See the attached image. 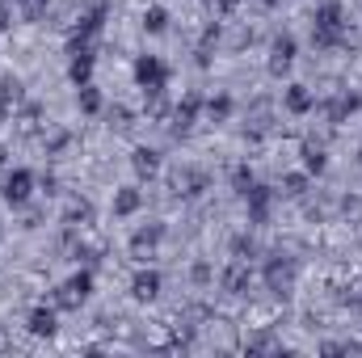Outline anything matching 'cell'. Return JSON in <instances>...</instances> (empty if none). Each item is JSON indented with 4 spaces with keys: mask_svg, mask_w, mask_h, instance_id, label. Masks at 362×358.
<instances>
[{
    "mask_svg": "<svg viewBox=\"0 0 362 358\" xmlns=\"http://www.w3.org/2000/svg\"><path fill=\"white\" fill-rule=\"evenodd\" d=\"M346 30H350V21H346V8L337 0L316 8V17H312V42L316 47H337L346 38Z\"/></svg>",
    "mask_w": 362,
    "mask_h": 358,
    "instance_id": "cell-1",
    "label": "cell"
},
{
    "mask_svg": "<svg viewBox=\"0 0 362 358\" xmlns=\"http://www.w3.org/2000/svg\"><path fill=\"white\" fill-rule=\"evenodd\" d=\"M135 81H139V89H165L169 85V64L160 59V55H139L135 59Z\"/></svg>",
    "mask_w": 362,
    "mask_h": 358,
    "instance_id": "cell-2",
    "label": "cell"
},
{
    "mask_svg": "<svg viewBox=\"0 0 362 358\" xmlns=\"http://www.w3.org/2000/svg\"><path fill=\"white\" fill-rule=\"evenodd\" d=\"M266 287L274 295H291L295 291V262L291 258H270L266 262Z\"/></svg>",
    "mask_w": 362,
    "mask_h": 358,
    "instance_id": "cell-3",
    "label": "cell"
},
{
    "mask_svg": "<svg viewBox=\"0 0 362 358\" xmlns=\"http://www.w3.org/2000/svg\"><path fill=\"white\" fill-rule=\"evenodd\" d=\"M219 287L228 291V295H249V287H253V270H249V262H232V266H223V274H219Z\"/></svg>",
    "mask_w": 362,
    "mask_h": 358,
    "instance_id": "cell-4",
    "label": "cell"
},
{
    "mask_svg": "<svg viewBox=\"0 0 362 358\" xmlns=\"http://www.w3.org/2000/svg\"><path fill=\"white\" fill-rule=\"evenodd\" d=\"M30 190H34V173H30V169H13V173L4 178V185H0V198L13 202V207H21V202L30 198Z\"/></svg>",
    "mask_w": 362,
    "mask_h": 358,
    "instance_id": "cell-5",
    "label": "cell"
},
{
    "mask_svg": "<svg viewBox=\"0 0 362 358\" xmlns=\"http://www.w3.org/2000/svg\"><path fill=\"white\" fill-rule=\"evenodd\" d=\"M198 110H202V97H198V93H185L177 105L169 110V122H173V131H177V135H185V131L198 122Z\"/></svg>",
    "mask_w": 362,
    "mask_h": 358,
    "instance_id": "cell-6",
    "label": "cell"
},
{
    "mask_svg": "<svg viewBox=\"0 0 362 358\" xmlns=\"http://www.w3.org/2000/svg\"><path fill=\"white\" fill-rule=\"evenodd\" d=\"M160 236H165V228H160V224H148V228H139V232L131 236V258H139V262L156 258V245H160Z\"/></svg>",
    "mask_w": 362,
    "mask_h": 358,
    "instance_id": "cell-7",
    "label": "cell"
},
{
    "mask_svg": "<svg viewBox=\"0 0 362 358\" xmlns=\"http://www.w3.org/2000/svg\"><path fill=\"white\" fill-rule=\"evenodd\" d=\"M295 64V38L291 34H278L270 47V76H286Z\"/></svg>",
    "mask_w": 362,
    "mask_h": 358,
    "instance_id": "cell-8",
    "label": "cell"
},
{
    "mask_svg": "<svg viewBox=\"0 0 362 358\" xmlns=\"http://www.w3.org/2000/svg\"><path fill=\"white\" fill-rule=\"evenodd\" d=\"M68 76H72V85H93V51H89V42H72Z\"/></svg>",
    "mask_w": 362,
    "mask_h": 358,
    "instance_id": "cell-9",
    "label": "cell"
},
{
    "mask_svg": "<svg viewBox=\"0 0 362 358\" xmlns=\"http://www.w3.org/2000/svg\"><path fill=\"white\" fill-rule=\"evenodd\" d=\"M245 198H249V224H266L270 219V207H274V190L270 185H253Z\"/></svg>",
    "mask_w": 362,
    "mask_h": 358,
    "instance_id": "cell-10",
    "label": "cell"
},
{
    "mask_svg": "<svg viewBox=\"0 0 362 358\" xmlns=\"http://www.w3.org/2000/svg\"><path fill=\"white\" fill-rule=\"evenodd\" d=\"M105 13H110V8H105V0H97L89 13H81V21H76V42H89L93 34L105 25Z\"/></svg>",
    "mask_w": 362,
    "mask_h": 358,
    "instance_id": "cell-11",
    "label": "cell"
},
{
    "mask_svg": "<svg viewBox=\"0 0 362 358\" xmlns=\"http://www.w3.org/2000/svg\"><path fill=\"white\" fill-rule=\"evenodd\" d=\"M131 295L144 299V304L156 299V295H160V274H156V270H139V274L131 278Z\"/></svg>",
    "mask_w": 362,
    "mask_h": 358,
    "instance_id": "cell-12",
    "label": "cell"
},
{
    "mask_svg": "<svg viewBox=\"0 0 362 358\" xmlns=\"http://www.w3.org/2000/svg\"><path fill=\"white\" fill-rule=\"evenodd\" d=\"M25 329L34 333V337H55V308H34L30 316H25Z\"/></svg>",
    "mask_w": 362,
    "mask_h": 358,
    "instance_id": "cell-13",
    "label": "cell"
},
{
    "mask_svg": "<svg viewBox=\"0 0 362 358\" xmlns=\"http://www.w3.org/2000/svg\"><path fill=\"white\" fill-rule=\"evenodd\" d=\"M131 169H135V178H156L160 173V152H152V148H135L131 152Z\"/></svg>",
    "mask_w": 362,
    "mask_h": 358,
    "instance_id": "cell-14",
    "label": "cell"
},
{
    "mask_svg": "<svg viewBox=\"0 0 362 358\" xmlns=\"http://www.w3.org/2000/svg\"><path fill=\"white\" fill-rule=\"evenodd\" d=\"M173 190H177L181 198H194V194L206 190V173H198V169H177V173H173Z\"/></svg>",
    "mask_w": 362,
    "mask_h": 358,
    "instance_id": "cell-15",
    "label": "cell"
},
{
    "mask_svg": "<svg viewBox=\"0 0 362 358\" xmlns=\"http://www.w3.org/2000/svg\"><path fill=\"white\" fill-rule=\"evenodd\" d=\"M64 224H68V228H81V232H85V228L93 224V207H89V198H72V202L64 207Z\"/></svg>",
    "mask_w": 362,
    "mask_h": 358,
    "instance_id": "cell-16",
    "label": "cell"
},
{
    "mask_svg": "<svg viewBox=\"0 0 362 358\" xmlns=\"http://www.w3.org/2000/svg\"><path fill=\"white\" fill-rule=\"evenodd\" d=\"M139 207H144V194H139L135 185H122V190H114V215H122V219H127V215H135Z\"/></svg>",
    "mask_w": 362,
    "mask_h": 358,
    "instance_id": "cell-17",
    "label": "cell"
},
{
    "mask_svg": "<svg viewBox=\"0 0 362 358\" xmlns=\"http://www.w3.org/2000/svg\"><path fill=\"white\" fill-rule=\"evenodd\" d=\"M85 299H89V295H85L81 287H72V282L55 287V308H64V312H76V308H81Z\"/></svg>",
    "mask_w": 362,
    "mask_h": 358,
    "instance_id": "cell-18",
    "label": "cell"
},
{
    "mask_svg": "<svg viewBox=\"0 0 362 358\" xmlns=\"http://www.w3.org/2000/svg\"><path fill=\"white\" fill-rule=\"evenodd\" d=\"M312 105H316V97L308 93V85H291V89H286V110H291V114H308Z\"/></svg>",
    "mask_w": 362,
    "mask_h": 358,
    "instance_id": "cell-19",
    "label": "cell"
},
{
    "mask_svg": "<svg viewBox=\"0 0 362 358\" xmlns=\"http://www.w3.org/2000/svg\"><path fill=\"white\" fill-rule=\"evenodd\" d=\"M358 105H362L358 93H341V97H337V101L329 105V118H333V122H346V118H350V114H354Z\"/></svg>",
    "mask_w": 362,
    "mask_h": 358,
    "instance_id": "cell-20",
    "label": "cell"
},
{
    "mask_svg": "<svg viewBox=\"0 0 362 358\" xmlns=\"http://www.w3.org/2000/svg\"><path fill=\"white\" fill-rule=\"evenodd\" d=\"M202 110H206V118H211V122H228V118H232V97H228V93H219V97L202 101Z\"/></svg>",
    "mask_w": 362,
    "mask_h": 358,
    "instance_id": "cell-21",
    "label": "cell"
},
{
    "mask_svg": "<svg viewBox=\"0 0 362 358\" xmlns=\"http://www.w3.org/2000/svg\"><path fill=\"white\" fill-rule=\"evenodd\" d=\"M144 30H148V34H165V30H169V8L152 4V8L144 13Z\"/></svg>",
    "mask_w": 362,
    "mask_h": 358,
    "instance_id": "cell-22",
    "label": "cell"
},
{
    "mask_svg": "<svg viewBox=\"0 0 362 358\" xmlns=\"http://www.w3.org/2000/svg\"><path fill=\"white\" fill-rule=\"evenodd\" d=\"M303 169H308V173H325V169H329V156H325V148H316V144H303Z\"/></svg>",
    "mask_w": 362,
    "mask_h": 358,
    "instance_id": "cell-23",
    "label": "cell"
},
{
    "mask_svg": "<svg viewBox=\"0 0 362 358\" xmlns=\"http://www.w3.org/2000/svg\"><path fill=\"white\" fill-rule=\"evenodd\" d=\"M17 4V13L25 17V21H38V17H47V8H51V0H13Z\"/></svg>",
    "mask_w": 362,
    "mask_h": 358,
    "instance_id": "cell-24",
    "label": "cell"
},
{
    "mask_svg": "<svg viewBox=\"0 0 362 358\" xmlns=\"http://www.w3.org/2000/svg\"><path fill=\"white\" fill-rule=\"evenodd\" d=\"M282 194L286 198H303L308 194V173H286L282 178Z\"/></svg>",
    "mask_w": 362,
    "mask_h": 358,
    "instance_id": "cell-25",
    "label": "cell"
},
{
    "mask_svg": "<svg viewBox=\"0 0 362 358\" xmlns=\"http://www.w3.org/2000/svg\"><path fill=\"white\" fill-rule=\"evenodd\" d=\"M232 185H236V194H249V190L257 185V181H253V169H249V165H236V169H232Z\"/></svg>",
    "mask_w": 362,
    "mask_h": 358,
    "instance_id": "cell-26",
    "label": "cell"
},
{
    "mask_svg": "<svg viewBox=\"0 0 362 358\" xmlns=\"http://www.w3.org/2000/svg\"><path fill=\"white\" fill-rule=\"evenodd\" d=\"M81 110L85 114H97L101 110V93L93 89V85H81Z\"/></svg>",
    "mask_w": 362,
    "mask_h": 358,
    "instance_id": "cell-27",
    "label": "cell"
},
{
    "mask_svg": "<svg viewBox=\"0 0 362 358\" xmlns=\"http://www.w3.org/2000/svg\"><path fill=\"white\" fill-rule=\"evenodd\" d=\"M249 350H257V354H270V350H282V346L274 342L270 333H257V337H249Z\"/></svg>",
    "mask_w": 362,
    "mask_h": 358,
    "instance_id": "cell-28",
    "label": "cell"
},
{
    "mask_svg": "<svg viewBox=\"0 0 362 358\" xmlns=\"http://www.w3.org/2000/svg\"><path fill=\"white\" fill-rule=\"evenodd\" d=\"M232 253H236V258H240V262H249V258H253V253H257V245H253V241H249V236H236V241H232Z\"/></svg>",
    "mask_w": 362,
    "mask_h": 358,
    "instance_id": "cell-29",
    "label": "cell"
},
{
    "mask_svg": "<svg viewBox=\"0 0 362 358\" xmlns=\"http://www.w3.org/2000/svg\"><path fill=\"white\" fill-rule=\"evenodd\" d=\"M0 97H8V101L17 105V101H21V85H17L13 76H4V81H0Z\"/></svg>",
    "mask_w": 362,
    "mask_h": 358,
    "instance_id": "cell-30",
    "label": "cell"
},
{
    "mask_svg": "<svg viewBox=\"0 0 362 358\" xmlns=\"http://www.w3.org/2000/svg\"><path fill=\"white\" fill-rule=\"evenodd\" d=\"M189 274H194V282H211V266H206V262H198Z\"/></svg>",
    "mask_w": 362,
    "mask_h": 358,
    "instance_id": "cell-31",
    "label": "cell"
},
{
    "mask_svg": "<svg viewBox=\"0 0 362 358\" xmlns=\"http://www.w3.org/2000/svg\"><path fill=\"white\" fill-rule=\"evenodd\" d=\"M8 118H13V101H8V97H0V127H4Z\"/></svg>",
    "mask_w": 362,
    "mask_h": 358,
    "instance_id": "cell-32",
    "label": "cell"
},
{
    "mask_svg": "<svg viewBox=\"0 0 362 358\" xmlns=\"http://www.w3.org/2000/svg\"><path fill=\"white\" fill-rule=\"evenodd\" d=\"M215 4H219V13H236V4H240V0H215Z\"/></svg>",
    "mask_w": 362,
    "mask_h": 358,
    "instance_id": "cell-33",
    "label": "cell"
},
{
    "mask_svg": "<svg viewBox=\"0 0 362 358\" xmlns=\"http://www.w3.org/2000/svg\"><path fill=\"white\" fill-rule=\"evenodd\" d=\"M4 30H8V8L0 4V34H4Z\"/></svg>",
    "mask_w": 362,
    "mask_h": 358,
    "instance_id": "cell-34",
    "label": "cell"
},
{
    "mask_svg": "<svg viewBox=\"0 0 362 358\" xmlns=\"http://www.w3.org/2000/svg\"><path fill=\"white\" fill-rule=\"evenodd\" d=\"M4 161H8V148H4V144H0V165H4Z\"/></svg>",
    "mask_w": 362,
    "mask_h": 358,
    "instance_id": "cell-35",
    "label": "cell"
},
{
    "mask_svg": "<svg viewBox=\"0 0 362 358\" xmlns=\"http://www.w3.org/2000/svg\"><path fill=\"white\" fill-rule=\"evenodd\" d=\"M354 304H358V312H362V291H358V295H354Z\"/></svg>",
    "mask_w": 362,
    "mask_h": 358,
    "instance_id": "cell-36",
    "label": "cell"
},
{
    "mask_svg": "<svg viewBox=\"0 0 362 358\" xmlns=\"http://www.w3.org/2000/svg\"><path fill=\"white\" fill-rule=\"evenodd\" d=\"M266 4H278V0H266Z\"/></svg>",
    "mask_w": 362,
    "mask_h": 358,
    "instance_id": "cell-37",
    "label": "cell"
},
{
    "mask_svg": "<svg viewBox=\"0 0 362 358\" xmlns=\"http://www.w3.org/2000/svg\"><path fill=\"white\" fill-rule=\"evenodd\" d=\"M358 165H362V152H358Z\"/></svg>",
    "mask_w": 362,
    "mask_h": 358,
    "instance_id": "cell-38",
    "label": "cell"
}]
</instances>
